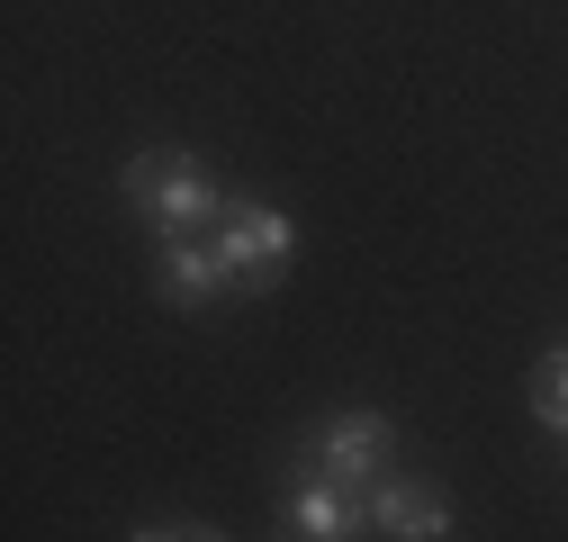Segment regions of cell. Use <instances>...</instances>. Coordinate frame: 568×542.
I'll return each mask as SVG.
<instances>
[{"label":"cell","instance_id":"obj_1","mask_svg":"<svg viewBox=\"0 0 568 542\" xmlns=\"http://www.w3.org/2000/svg\"><path fill=\"white\" fill-rule=\"evenodd\" d=\"M118 190H126V218L154 227V244L163 235H207L226 218V181L207 163H190V154H135Z\"/></svg>","mask_w":568,"mask_h":542},{"label":"cell","instance_id":"obj_2","mask_svg":"<svg viewBox=\"0 0 568 542\" xmlns=\"http://www.w3.org/2000/svg\"><path fill=\"white\" fill-rule=\"evenodd\" d=\"M207 235H217V253H226V271H235L244 299L253 290H280V281H290V262H298V218L271 209V199H226V218L207 227Z\"/></svg>","mask_w":568,"mask_h":542},{"label":"cell","instance_id":"obj_3","mask_svg":"<svg viewBox=\"0 0 568 542\" xmlns=\"http://www.w3.org/2000/svg\"><path fill=\"white\" fill-rule=\"evenodd\" d=\"M388 452H397V434H388L379 406H343V416H325V425L298 443V461H307V470H325V480H343V489L388 480Z\"/></svg>","mask_w":568,"mask_h":542},{"label":"cell","instance_id":"obj_4","mask_svg":"<svg viewBox=\"0 0 568 542\" xmlns=\"http://www.w3.org/2000/svg\"><path fill=\"white\" fill-rule=\"evenodd\" d=\"M280 524H290V533H316V542H362V524H371V498L298 461V470H290V506H280Z\"/></svg>","mask_w":568,"mask_h":542},{"label":"cell","instance_id":"obj_5","mask_svg":"<svg viewBox=\"0 0 568 542\" xmlns=\"http://www.w3.org/2000/svg\"><path fill=\"white\" fill-rule=\"evenodd\" d=\"M362 498H371V533H388V542H452V498L434 480L388 470V480H371Z\"/></svg>","mask_w":568,"mask_h":542},{"label":"cell","instance_id":"obj_6","mask_svg":"<svg viewBox=\"0 0 568 542\" xmlns=\"http://www.w3.org/2000/svg\"><path fill=\"white\" fill-rule=\"evenodd\" d=\"M154 281H163L172 308H217V299H235V271H226L217 235H163V244H154Z\"/></svg>","mask_w":568,"mask_h":542},{"label":"cell","instance_id":"obj_7","mask_svg":"<svg viewBox=\"0 0 568 542\" xmlns=\"http://www.w3.org/2000/svg\"><path fill=\"white\" fill-rule=\"evenodd\" d=\"M532 416L568 443V344H550V353H541V371H532Z\"/></svg>","mask_w":568,"mask_h":542},{"label":"cell","instance_id":"obj_8","mask_svg":"<svg viewBox=\"0 0 568 542\" xmlns=\"http://www.w3.org/2000/svg\"><path fill=\"white\" fill-rule=\"evenodd\" d=\"M126 542H226V533H199V524H145V533H126Z\"/></svg>","mask_w":568,"mask_h":542},{"label":"cell","instance_id":"obj_9","mask_svg":"<svg viewBox=\"0 0 568 542\" xmlns=\"http://www.w3.org/2000/svg\"><path fill=\"white\" fill-rule=\"evenodd\" d=\"M280 542H316V533H290V524H280Z\"/></svg>","mask_w":568,"mask_h":542}]
</instances>
